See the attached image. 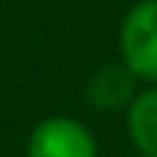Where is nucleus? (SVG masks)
<instances>
[{"mask_svg":"<svg viewBox=\"0 0 157 157\" xmlns=\"http://www.w3.org/2000/svg\"><path fill=\"white\" fill-rule=\"evenodd\" d=\"M120 65L148 86L157 83V0H139L126 10L117 31Z\"/></svg>","mask_w":157,"mask_h":157,"instance_id":"nucleus-1","label":"nucleus"},{"mask_svg":"<svg viewBox=\"0 0 157 157\" xmlns=\"http://www.w3.org/2000/svg\"><path fill=\"white\" fill-rule=\"evenodd\" d=\"M25 157H99V145L86 123L68 114H56L43 117L31 129Z\"/></svg>","mask_w":157,"mask_h":157,"instance_id":"nucleus-2","label":"nucleus"},{"mask_svg":"<svg viewBox=\"0 0 157 157\" xmlns=\"http://www.w3.org/2000/svg\"><path fill=\"white\" fill-rule=\"evenodd\" d=\"M136 93H139L136 90V77L120 62L96 68V74L90 77V86H86L90 105L96 111H120V108H126L132 102Z\"/></svg>","mask_w":157,"mask_h":157,"instance_id":"nucleus-3","label":"nucleus"},{"mask_svg":"<svg viewBox=\"0 0 157 157\" xmlns=\"http://www.w3.org/2000/svg\"><path fill=\"white\" fill-rule=\"evenodd\" d=\"M126 132L142 157H157V83L139 90L126 105Z\"/></svg>","mask_w":157,"mask_h":157,"instance_id":"nucleus-4","label":"nucleus"}]
</instances>
